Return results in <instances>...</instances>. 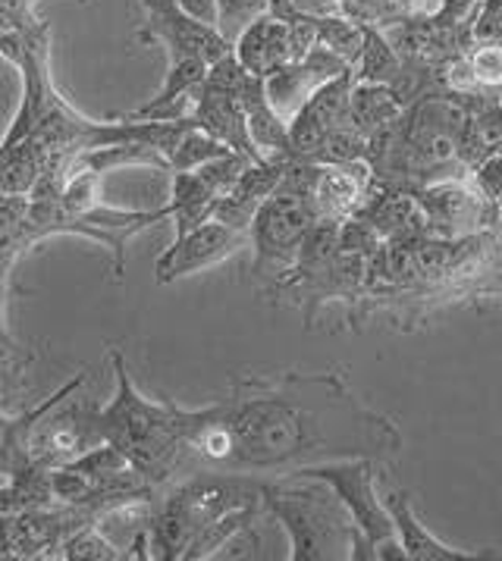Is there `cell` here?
Wrapping results in <instances>:
<instances>
[{"mask_svg":"<svg viewBox=\"0 0 502 561\" xmlns=\"http://www.w3.org/2000/svg\"><path fill=\"white\" fill-rule=\"evenodd\" d=\"M64 559H92V561H116L123 559L119 546L107 539L104 527L101 524H89V527H79L72 537L64 539Z\"/></svg>","mask_w":502,"mask_h":561,"instance_id":"ac0fdd59","label":"cell"},{"mask_svg":"<svg viewBox=\"0 0 502 561\" xmlns=\"http://www.w3.org/2000/svg\"><path fill=\"white\" fill-rule=\"evenodd\" d=\"M374 465L367 458H349V461H327V465H315L305 468L308 477H318L323 483H330L336 495L343 499L349 515L355 520V530L370 542L374 559H406V549L399 542L392 515L387 512L384 499L374 490Z\"/></svg>","mask_w":502,"mask_h":561,"instance_id":"8992f818","label":"cell"},{"mask_svg":"<svg viewBox=\"0 0 502 561\" xmlns=\"http://www.w3.org/2000/svg\"><path fill=\"white\" fill-rule=\"evenodd\" d=\"M384 505H387V512L392 515V524H396L399 542H402V549H406V559H414V561H475V559H480L478 552H461V549H453V546L440 542V539H436L431 530H424V524H421V520H418V515L411 512L406 493H399V490H389V493L384 495Z\"/></svg>","mask_w":502,"mask_h":561,"instance_id":"4fadbf2b","label":"cell"},{"mask_svg":"<svg viewBox=\"0 0 502 561\" xmlns=\"http://www.w3.org/2000/svg\"><path fill=\"white\" fill-rule=\"evenodd\" d=\"M57 396H60V392H54L45 404H38V408H35L32 414H25V417H7V414L0 411V471L16 468V455H20V451L25 455V439H28V430L35 424V417H38Z\"/></svg>","mask_w":502,"mask_h":561,"instance_id":"d6986e66","label":"cell"},{"mask_svg":"<svg viewBox=\"0 0 502 561\" xmlns=\"http://www.w3.org/2000/svg\"><path fill=\"white\" fill-rule=\"evenodd\" d=\"M318 224V214L308 198L279 192L267 195L258 204L249 226L251 248H254V273L258 276H274L286 273L296 264L301 242L308 239L311 226Z\"/></svg>","mask_w":502,"mask_h":561,"instance_id":"52a82bcc","label":"cell"},{"mask_svg":"<svg viewBox=\"0 0 502 561\" xmlns=\"http://www.w3.org/2000/svg\"><path fill=\"white\" fill-rule=\"evenodd\" d=\"M345 69H349V64L343 57L318 42L301 60H293V64L279 67L264 79L267 104L274 107L283 123H293V116L311 101V94Z\"/></svg>","mask_w":502,"mask_h":561,"instance_id":"9c48e42d","label":"cell"},{"mask_svg":"<svg viewBox=\"0 0 502 561\" xmlns=\"http://www.w3.org/2000/svg\"><path fill=\"white\" fill-rule=\"evenodd\" d=\"M264 480L249 473L195 471L163 495L148 524L155 559H189L192 546L232 512L264 505Z\"/></svg>","mask_w":502,"mask_h":561,"instance_id":"3957f363","label":"cell"},{"mask_svg":"<svg viewBox=\"0 0 502 561\" xmlns=\"http://www.w3.org/2000/svg\"><path fill=\"white\" fill-rule=\"evenodd\" d=\"M251 239L246 229L220 224V220H205L202 226H195L189 236H183L180 242H170V248L163 251L155 264V276L160 286L176 283L183 276L202 273V270L214 267L220 261H227L229 254H236L239 248H249Z\"/></svg>","mask_w":502,"mask_h":561,"instance_id":"ba28073f","label":"cell"},{"mask_svg":"<svg viewBox=\"0 0 502 561\" xmlns=\"http://www.w3.org/2000/svg\"><path fill=\"white\" fill-rule=\"evenodd\" d=\"M116 396L98 411L104 443L119 449L136 471L155 486L183 471L185 446L173 402H148L136 389L119 352H111Z\"/></svg>","mask_w":502,"mask_h":561,"instance_id":"7a4b0ae2","label":"cell"},{"mask_svg":"<svg viewBox=\"0 0 502 561\" xmlns=\"http://www.w3.org/2000/svg\"><path fill=\"white\" fill-rule=\"evenodd\" d=\"M427 207H431V214H434V220L440 226L443 224H465L468 217H471V195H465L461 188H436L427 195Z\"/></svg>","mask_w":502,"mask_h":561,"instance_id":"44dd1931","label":"cell"},{"mask_svg":"<svg viewBox=\"0 0 502 561\" xmlns=\"http://www.w3.org/2000/svg\"><path fill=\"white\" fill-rule=\"evenodd\" d=\"M318 25V42L323 47H330L333 54H340L345 64H352L355 57H362L365 50V28L345 23V20H315Z\"/></svg>","mask_w":502,"mask_h":561,"instance_id":"ffe728a7","label":"cell"},{"mask_svg":"<svg viewBox=\"0 0 502 561\" xmlns=\"http://www.w3.org/2000/svg\"><path fill=\"white\" fill-rule=\"evenodd\" d=\"M232 54H236V60L242 64V69L249 76L267 79L271 72H276L279 67H286V64L296 60L289 23L276 20L271 13L261 16L258 23H251L239 35V42L232 45Z\"/></svg>","mask_w":502,"mask_h":561,"instance_id":"7c38bea8","label":"cell"},{"mask_svg":"<svg viewBox=\"0 0 502 561\" xmlns=\"http://www.w3.org/2000/svg\"><path fill=\"white\" fill-rule=\"evenodd\" d=\"M468 67H471V79H478L480 85H502V47H480Z\"/></svg>","mask_w":502,"mask_h":561,"instance_id":"7402d4cb","label":"cell"},{"mask_svg":"<svg viewBox=\"0 0 502 561\" xmlns=\"http://www.w3.org/2000/svg\"><path fill=\"white\" fill-rule=\"evenodd\" d=\"M141 3L148 10V28L138 32V42H160L167 54H189V57H202L207 64H217L232 54V45L220 38L217 28L185 16L176 0H141Z\"/></svg>","mask_w":502,"mask_h":561,"instance_id":"30bf717a","label":"cell"},{"mask_svg":"<svg viewBox=\"0 0 502 561\" xmlns=\"http://www.w3.org/2000/svg\"><path fill=\"white\" fill-rule=\"evenodd\" d=\"M261 502L289 534V559H352L355 520L330 483L308 473H286L264 480Z\"/></svg>","mask_w":502,"mask_h":561,"instance_id":"277c9868","label":"cell"},{"mask_svg":"<svg viewBox=\"0 0 502 561\" xmlns=\"http://www.w3.org/2000/svg\"><path fill=\"white\" fill-rule=\"evenodd\" d=\"M207 411L229 436L224 471L261 480L349 458L387 461L402 449L399 427L336 374L236 377Z\"/></svg>","mask_w":502,"mask_h":561,"instance_id":"6da1fadb","label":"cell"},{"mask_svg":"<svg viewBox=\"0 0 502 561\" xmlns=\"http://www.w3.org/2000/svg\"><path fill=\"white\" fill-rule=\"evenodd\" d=\"M170 176H173V185H170L167 214H170V224L176 229L173 232V242H180L195 226L210 220L217 195L210 192V185L195 170L192 173H170Z\"/></svg>","mask_w":502,"mask_h":561,"instance_id":"9a60e30c","label":"cell"},{"mask_svg":"<svg viewBox=\"0 0 502 561\" xmlns=\"http://www.w3.org/2000/svg\"><path fill=\"white\" fill-rule=\"evenodd\" d=\"M176 3H180L185 16H192L195 23L217 28V0H176Z\"/></svg>","mask_w":502,"mask_h":561,"instance_id":"603a6c76","label":"cell"},{"mask_svg":"<svg viewBox=\"0 0 502 561\" xmlns=\"http://www.w3.org/2000/svg\"><path fill=\"white\" fill-rule=\"evenodd\" d=\"M271 13V0H217V32L220 38L236 45L239 35Z\"/></svg>","mask_w":502,"mask_h":561,"instance_id":"e0dca14e","label":"cell"},{"mask_svg":"<svg viewBox=\"0 0 502 561\" xmlns=\"http://www.w3.org/2000/svg\"><path fill=\"white\" fill-rule=\"evenodd\" d=\"M352 104V72L345 69L327 85H320L311 101L293 116L289 123V145L293 158H318L327 141L343 129Z\"/></svg>","mask_w":502,"mask_h":561,"instance_id":"8fae6325","label":"cell"},{"mask_svg":"<svg viewBox=\"0 0 502 561\" xmlns=\"http://www.w3.org/2000/svg\"><path fill=\"white\" fill-rule=\"evenodd\" d=\"M85 382V374H79L76 380H69L60 396L47 404L45 411L35 417V424L28 430L25 439V458L35 468H67L76 458H82L85 451L104 443L101 436V424H98V404L69 399L79 386Z\"/></svg>","mask_w":502,"mask_h":561,"instance_id":"5b68a950","label":"cell"},{"mask_svg":"<svg viewBox=\"0 0 502 561\" xmlns=\"http://www.w3.org/2000/svg\"><path fill=\"white\" fill-rule=\"evenodd\" d=\"M362 180L345 170V167H315V180L308 202L315 207L318 220H343L345 214H352L362 202Z\"/></svg>","mask_w":502,"mask_h":561,"instance_id":"5bb4252c","label":"cell"},{"mask_svg":"<svg viewBox=\"0 0 502 561\" xmlns=\"http://www.w3.org/2000/svg\"><path fill=\"white\" fill-rule=\"evenodd\" d=\"M224 154H229L224 141H217L214 135H207L198 126H189L180 138V145H176V151L170 154V173H192V170L205 167L207 160L224 158Z\"/></svg>","mask_w":502,"mask_h":561,"instance_id":"2e32d148","label":"cell"}]
</instances>
